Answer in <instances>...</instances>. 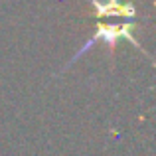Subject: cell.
<instances>
[{
  "label": "cell",
  "mask_w": 156,
  "mask_h": 156,
  "mask_svg": "<svg viewBox=\"0 0 156 156\" xmlns=\"http://www.w3.org/2000/svg\"><path fill=\"white\" fill-rule=\"evenodd\" d=\"M89 6L95 10V20H119V22H129L136 18V8L133 2H122V0H87Z\"/></svg>",
  "instance_id": "obj_2"
},
{
  "label": "cell",
  "mask_w": 156,
  "mask_h": 156,
  "mask_svg": "<svg viewBox=\"0 0 156 156\" xmlns=\"http://www.w3.org/2000/svg\"><path fill=\"white\" fill-rule=\"evenodd\" d=\"M134 26H136V22H134V20H129V22H97L95 34H93L91 38L87 40V44H85V46L81 48V50L77 51L75 55H73V59L69 61V63H73L77 57H81L85 51L89 50V48L95 46V44H99V42L107 44V46H109V50H111V53H113V51H115V46H117V42L126 40V42H130L134 48H136V50H140L142 53H146L144 48L140 46V42H138V40L133 36ZM146 55H148V53H146Z\"/></svg>",
  "instance_id": "obj_1"
}]
</instances>
